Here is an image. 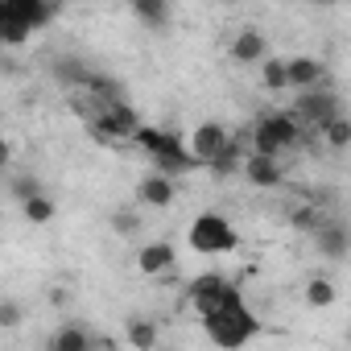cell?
Returning <instances> with one entry per match:
<instances>
[{"label": "cell", "instance_id": "2e32d148", "mask_svg": "<svg viewBox=\"0 0 351 351\" xmlns=\"http://www.w3.org/2000/svg\"><path fill=\"white\" fill-rule=\"evenodd\" d=\"M9 9H13V17H17L29 34H38V29H46V25H54V17L62 13L58 5H50V0H9Z\"/></svg>", "mask_w": 351, "mask_h": 351}, {"label": "cell", "instance_id": "277c9868", "mask_svg": "<svg viewBox=\"0 0 351 351\" xmlns=\"http://www.w3.org/2000/svg\"><path fill=\"white\" fill-rule=\"evenodd\" d=\"M182 298H186V306L199 318L203 314H215V310H228V306H244V289L232 277H223L219 269H207V273L191 277L186 289H182Z\"/></svg>", "mask_w": 351, "mask_h": 351}, {"label": "cell", "instance_id": "3957f363", "mask_svg": "<svg viewBox=\"0 0 351 351\" xmlns=\"http://www.w3.org/2000/svg\"><path fill=\"white\" fill-rule=\"evenodd\" d=\"M203 330H207L211 347H219V351H244L261 335V314L248 302L244 306H228V310L203 314Z\"/></svg>", "mask_w": 351, "mask_h": 351}, {"label": "cell", "instance_id": "5bb4252c", "mask_svg": "<svg viewBox=\"0 0 351 351\" xmlns=\"http://www.w3.org/2000/svg\"><path fill=\"white\" fill-rule=\"evenodd\" d=\"M173 199H178V182L173 178H161V173H145V178L136 182V203L141 207H153V211H165L173 207Z\"/></svg>", "mask_w": 351, "mask_h": 351}, {"label": "cell", "instance_id": "9c48e42d", "mask_svg": "<svg viewBox=\"0 0 351 351\" xmlns=\"http://www.w3.org/2000/svg\"><path fill=\"white\" fill-rule=\"evenodd\" d=\"M310 240H314V252H318L322 261H330V265L347 261V252H351V232H347V223H343L339 215H326Z\"/></svg>", "mask_w": 351, "mask_h": 351}, {"label": "cell", "instance_id": "83f0119b", "mask_svg": "<svg viewBox=\"0 0 351 351\" xmlns=\"http://www.w3.org/2000/svg\"><path fill=\"white\" fill-rule=\"evenodd\" d=\"M318 136H322L335 153H343V149L351 145V120H347V116H335L330 124H322V128H318Z\"/></svg>", "mask_w": 351, "mask_h": 351}, {"label": "cell", "instance_id": "6da1fadb", "mask_svg": "<svg viewBox=\"0 0 351 351\" xmlns=\"http://www.w3.org/2000/svg\"><path fill=\"white\" fill-rule=\"evenodd\" d=\"M244 145H248V153H261V157H285V153H293L302 141H306V132H302V124L285 112V108H273V112H261L244 132Z\"/></svg>", "mask_w": 351, "mask_h": 351}, {"label": "cell", "instance_id": "1f68e13d", "mask_svg": "<svg viewBox=\"0 0 351 351\" xmlns=\"http://www.w3.org/2000/svg\"><path fill=\"white\" fill-rule=\"evenodd\" d=\"M91 351H120V343H116L112 335H99V330H95V339H91Z\"/></svg>", "mask_w": 351, "mask_h": 351}, {"label": "cell", "instance_id": "4dcf8cb0", "mask_svg": "<svg viewBox=\"0 0 351 351\" xmlns=\"http://www.w3.org/2000/svg\"><path fill=\"white\" fill-rule=\"evenodd\" d=\"M9 165H13V141L0 132V173H9Z\"/></svg>", "mask_w": 351, "mask_h": 351}, {"label": "cell", "instance_id": "e0dca14e", "mask_svg": "<svg viewBox=\"0 0 351 351\" xmlns=\"http://www.w3.org/2000/svg\"><path fill=\"white\" fill-rule=\"evenodd\" d=\"M120 335H124V343H128L132 351H157V339H161V335H157V322H153L149 314H128Z\"/></svg>", "mask_w": 351, "mask_h": 351}, {"label": "cell", "instance_id": "7c38bea8", "mask_svg": "<svg viewBox=\"0 0 351 351\" xmlns=\"http://www.w3.org/2000/svg\"><path fill=\"white\" fill-rule=\"evenodd\" d=\"M285 75H289V91L302 95V91H314L326 83V62L314 54H293V58H285Z\"/></svg>", "mask_w": 351, "mask_h": 351}, {"label": "cell", "instance_id": "f1b7e54d", "mask_svg": "<svg viewBox=\"0 0 351 351\" xmlns=\"http://www.w3.org/2000/svg\"><path fill=\"white\" fill-rule=\"evenodd\" d=\"M25 302L21 298H9V293H0V330H17L25 322Z\"/></svg>", "mask_w": 351, "mask_h": 351}, {"label": "cell", "instance_id": "ffe728a7", "mask_svg": "<svg viewBox=\"0 0 351 351\" xmlns=\"http://www.w3.org/2000/svg\"><path fill=\"white\" fill-rule=\"evenodd\" d=\"M302 302H306L310 310H330V306L339 302V285H335L326 273H318V277H310V281H306Z\"/></svg>", "mask_w": 351, "mask_h": 351}, {"label": "cell", "instance_id": "52a82bcc", "mask_svg": "<svg viewBox=\"0 0 351 351\" xmlns=\"http://www.w3.org/2000/svg\"><path fill=\"white\" fill-rule=\"evenodd\" d=\"M153 161V173H161V178H186V173H199L203 165L186 153V141H182V132H173V128H165V141H161V149L149 157Z\"/></svg>", "mask_w": 351, "mask_h": 351}, {"label": "cell", "instance_id": "7a4b0ae2", "mask_svg": "<svg viewBox=\"0 0 351 351\" xmlns=\"http://www.w3.org/2000/svg\"><path fill=\"white\" fill-rule=\"evenodd\" d=\"M71 108L79 112V120H83V128L91 132V141H99V145L132 141V132L145 124V120H141V112H136L132 104L99 108V104H91V99H83V95H75V99H71Z\"/></svg>", "mask_w": 351, "mask_h": 351}, {"label": "cell", "instance_id": "d6986e66", "mask_svg": "<svg viewBox=\"0 0 351 351\" xmlns=\"http://www.w3.org/2000/svg\"><path fill=\"white\" fill-rule=\"evenodd\" d=\"M128 13L145 25V29H153V34H161L169 21H173V9H169V0H132L128 5Z\"/></svg>", "mask_w": 351, "mask_h": 351}, {"label": "cell", "instance_id": "8fae6325", "mask_svg": "<svg viewBox=\"0 0 351 351\" xmlns=\"http://www.w3.org/2000/svg\"><path fill=\"white\" fill-rule=\"evenodd\" d=\"M240 173L248 178V186H256V191H281L285 178H289L285 161H277V157H261V153H244Z\"/></svg>", "mask_w": 351, "mask_h": 351}, {"label": "cell", "instance_id": "603a6c76", "mask_svg": "<svg viewBox=\"0 0 351 351\" xmlns=\"http://www.w3.org/2000/svg\"><path fill=\"white\" fill-rule=\"evenodd\" d=\"M326 215H330V211H326V207H318V203H310V199H306V203H293V207L285 211L289 228H298V232H306V236H314V232H318V223H322Z\"/></svg>", "mask_w": 351, "mask_h": 351}, {"label": "cell", "instance_id": "9a60e30c", "mask_svg": "<svg viewBox=\"0 0 351 351\" xmlns=\"http://www.w3.org/2000/svg\"><path fill=\"white\" fill-rule=\"evenodd\" d=\"M91 339H95V326L71 318V322L54 326V335L46 339V351H91Z\"/></svg>", "mask_w": 351, "mask_h": 351}, {"label": "cell", "instance_id": "ac0fdd59", "mask_svg": "<svg viewBox=\"0 0 351 351\" xmlns=\"http://www.w3.org/2000/svg\"><path fill=\"white\" fill-rule=\"evenodd\" d=\"M50 75L75 95V91H83V83H87V75H91V66L83 62V58H75V54H58L54 62H50Z\"/></svg>", "mask_w": 351, "mask_h": 351}, {"label": "cell", "instance_id": "d4e9b609", "mask_svg": "<svg viewBox=\"0 0 351 351\" xmlns=\"http://www.w3.org/2000/svg\"><path fill=\"white\" fill-rule=\"evenodd\" d=\"M112 232H116L120 240L141 236V232H145V215H141V207H116V211H112Z\"/></svg>", "mask_w": 351, "mask_h": 351}, {"label": "cell", "instance_id": "cb8c5ba5", "mask_svg": "<svg viewBox=\"0 0 351 351\" xmlns=\"http://www.w3.org/2000/svg\"><path fill=\"white\" fill-rule=\"evenodd\" d=\"M261 87L269 91V95H285L289 91V75H285V58H277V54H269L261 66Z\"/></svg>", "mask_w": 351, "mask_h": 351}, {"label": "cell", "instance_id": "5b68a950", "mask_svg": "<svg viewBox=\"0 0 351 351\" xmlns=\"http://www.w3.org/2000/svg\"><path fill=\"white\" fill-rule=\"evenodd\" d=\"M186 244H191V252H199V256H232V252H240V232H236V223H232L228 215L203 211V215L191 219Z\"/></svg>", "mask_w": 351, "mask_h": 351}, {"label": "cell", "instance_id": "44dd1931", "mask_svg": "<svg viewBox=\"0 0 351 351\" xmlns=\"http://www.w3.org/2000/svg\"><path fill=\"white\" fill-rule=\"evenodd\" d=\"M244 153H248V145H244V136H236L232 132V141H228V149L207 165L211 169V178H232V173H240V165H244Z\"/></svg>", "mask_w": 351, "mask_h": 351}, {"label": "cell", "instance_id": "484cf974", "mask_svg": "<svg viewBox=\"0 0 351 351\" xmlns=\"http://www.w3.org/2000/svg\"><path fill=\"white\" fill-rule=\"evenodd\" d=\"M9 191H13V199L17 203H29V199H42L46 195V182L38 178V173H13V178H9Z\"/></svg>", "mask_w": 351, "mask_h": 351}, {"label": "cell", "instance_id": "4fadbf2b", "mask_svg": "<svg viewBox=\"0 0 351 351\" xmlns=\"http://www.w3.org/2000/svg\"><path fill=\"white\" fill-rule=\"evenodd\" d=\"M173 265H178V248H173L169 240H149L136 252L141 277H165V273H173Z\"/></svg>", "mask_w": 351, "mask_h": 351}, {"label": "cell", "instance_id": "7402d4cb", "mask_svg": "<svg viewBox=\"0 0 351 351\" xmlns=\"http://www.w3.org/2000/svg\"><path fill=\"white\" fill-rule=\"evenodd\" d=\"M29 38H34V34H29V29L13 17L9 0H0V46H5V50H21Z\"/></svg>", "mask_w": 351, "mask_h": 351}, {"label": "cell", "instance_id": "4316f807", "mask_svg": "<svg viewBox=\"0 0 351 351\" xmlns=\"http://www.w3.org/2000/svg\"><path fill=\"white\" fill-rule=\"evenodd\" d=\"M21 215H25V223H34V228H46V223H54V215H58V203H54L50 195H42V199H29V203H21Z\"/></svg>", "mask_w": 351, "mask_h": 351}, {"label": "cell", "instance_id": "ba28073f", "mask_svg": "<svg viewBox=\"0 0 351 351\" xmlns=\"http://www.w3.org/2000/svg\"><path fill=\"white\" fill-rule=\"evenodd\" d=\"M182 141H186V153H191V157L207 169V165H211V161L228 149L232 132H228V124H219V120H203V124H195Z\"/></svg>", "mask_w": 351, "mask_h": 351}, {"label": "cell", "instance_id": "d6a6232c", "mask_svg": "<svg viewBox=\"0 0 351 351\" xmlns=\"http://www.w3.org/2000/svg\"><path fill=\"white\" fill-rule=\"evenodd\" d=\"M66 302H71V289L66 285H54L50 289V306H66Z\"/></svg>", "mask_w": 351, "mask_h": 351}, {"label": "cell", "instance_id": "8992f818", "mask_svg": "<svg viewBox=\"0 0 351 351\" xmlns=\"http://www.w3.org/2000/svg\"><path fill=\"white\" fill-rule=\"evenodd\" d=\"M289 116H293V120L302 124V132L310 136V132H318L322 124H330L335 116H343V95H339L330 83H322V87H314V91L293 95Z\"/></svg>", "mask_w": 351, "mask_h": 351}, {"label": "cell", "instance_id": "f546056e", "mask_svg": "<svg viewBox=\"0 0 351 351\" xmlns=\"http://www.w3.org/2000/svg\"><path fill=\"white\" fill-rule=\"evenodd\" d=\"M161 141H165V128H157V124H141V128L132 132V145H136L145 157H153V153L161 149Z\"/></svg>", "mask_w": 351, "mask_h": 351}, {"label": "cell", "instance_id": "30bf717a", "mask_svg": "<svg viewBox=\"0 0 351 351\" xmlns=\"http://www.w3.org/2000/svg\"><path fill=\"white\" fill-rule=\"evenodd\" d=\"M228 58H232L236 66H261V62L269 58V34L256 29V25L236 29L232 42H228Z\"/></svg>", "mask_w": 351, "mask_h": 351}]
</instances>
